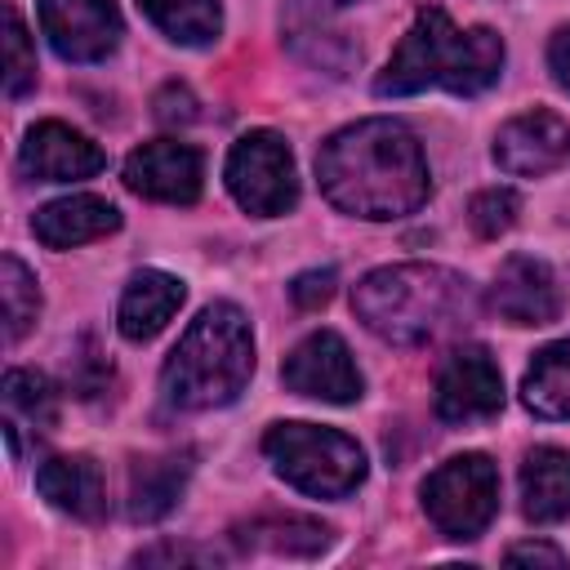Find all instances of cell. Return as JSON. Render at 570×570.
Here are the masks:
<instances>
[{"label":"cell","mask_w":570,"mask_h":570,"mask_svg":"<svg viewBox=\"0 0 570 570\" xmlns=\"http://www.w3.org/2000/svg\"><path fill=\"white\" fill-rule=\"evenodd\" d=\"M316 178L334 209L370 223L405 218L432 191L419 138L392 116H370L330 134L316 151Z\"/></svg>","instance_id":"6da1fadb"},{"label":"cell","mask_w":570,"mask_h":570,"mask_svg":"<svg viewBox=\"0 0 570 570\" xmlns=\"http://www.w3.org/2000/svg\"><path fill=\"white\" fill-rule=\"evenodd\" d=\"M352 312L374 338L423 347L476 321V289L468 276L436 263H392L374 267L352 289Z\"/></svg>","instance_id":"7a4b0ae2"},{"label":"cell","mask_w":570,"mask_h":570,"mask_svg":"<svg viewBox=\"0 0 570 570\" xmlns=\"http://www.w3.org/2000/svg\"><path fill=\"white\" fill-rule=\"evenodd\" d=\"M503 71V40L490 27H459L441 4H423L401 36L387 67L374 76L379 98H410L423 89L481 94Z\"/></svg>","instance_id":"3957f363"},{"label":"cell","mask_w":570,"mask_h":570,"mask_svg":"<svg viewBox=\"0 0 570 570\" xmlns=\"http://www.w3.org/2000/svg\"><path fill=\"white\" fill-rule=\"evenodd\" d=\"M254 374V334L236 303H209L160 370L165 401L178 410L232 405Z\"/></svg>","instance_id":"277c9868"},{"label":"cell","mask_w":570,"mask_h":570,"mask_svg":"<svg viewBox=\"0 0 570 570\" xmlns=\"http://www.w3.org/2000/svg\"><path fill=\"white\" fill-rule=\"evenodd\" d=\"M263 454L276 476L312 499H343L365 481V450L334 428L316 423H272L263 436Z\"/></svg>","instance_id":"5b68a950"},{"label":"cell","mask_w":570,"mask_h":570,"mask_svg":"<svg viewBox=\"0 0 570 570\" xmlns=\"http://www.w3.org/2000/svg\"><path fill=\"white\" fill-rule=\"evenodd\" d=\"M423 512L445 539H476L499 512V472L485 454H454L423 481Z\"/></svg>","instance_id":"8992f818"},{"label":"cell","mask_w":570,"mask_h":570,"mask_svg":"<svg viewBox=\"0 0 570 570\" xmlns=\"http://www.w3.org/2000/svg\"><path fill=\"white\" fill-rule=\"evenodd\" d=\"M223 178H227L232 200L254 218H276L285 209H294V200H298L294 156H289L285 138L272 129H249L245 138H236L227 151Z\"/></svg>","instance_id":"52a82bcc"},{"label":"cell","mask_w":570,"mask_h":570,"mask_svg":"<svg viewBox=\"0 0 570 570\" xmlns=\"http://www.w3.org/2000/svg\"><path fill=\"white\" fill-rule=\"evenodd\" d=\"M436 414L445 423H476L503 410V374L481 343H463L436 374Z\"/></svg>","instance_id":"ba28073f"},{"label":"cell","mask_w":570,"mask_h":570,"mask_svg":"<svg viewBox=\"0 0 570 570\" xmlns=\"http://www.w3.org/2000/svg\"><path fill=\"white\" fill-rule=\"evenodd\" d=\"M40 31L67 62H102L120 45V9L111 0H36Z\"/></svg>","instance_id":"9c48e42d"},{"label":"cell","mask_w":570,"mask_h":570,"mask_svg":"<svg viewBox=\"0 0 570 570\" xmlns=\"http://www.w3.org/2000/svg\"><path fill=\"white\" fill-rule=\"evenodd\" d=\"M281 379L294 396H312V401H330V405H347V401L361 396V370H356L347 343L334 330L307 334L285 356Z\"/></svg>","instance_id":"30bf717a"},{"label":"cell","mask_w":570,"mask_h":570,"mask_svg":"<svg viewBox=\"0 0 570 570\" xmlns=\"http://www.w3.org/2000/svg\"><path fill=\"white\" fill-rule=\"evenodd\" d=\"M566 160H570V125L548 107L521 111L494 134V165L503 174L539 178L561 169Z\"/></svg>","instance_id":"8fae6325"},{"label":"cell","mask_w":570,"mask_h":570,"mask_svg":"<svg viewBox=\"0 0 570 570\" xmlns=\"http://www.w3.org/2000/svg\"><path fill=\"white\" fill-rule=\"evenodd\" d=\"M200 178H205L200 151L178 138L142 142L125 160V187L147 200H165V205H191L200 196Z\"/></svg>","instance_id":"7c38bea8"},{"label":"cell","mask_w":570,"mask_h":570,"mask_svg":"<svg viewBox=\"0 0 570 570\" xmlns=\"http://www.w3.org/2000/svg\"><path fill=\"white\" fill-rule=\"evenodd\" d=\"M18 165L27 178H40V183H76V178H94L107 165V156L80 129L62 120H40L27 129Z\"/></svg>","instance_id":"4fadbf2b"},{"label":"cell","mask_w":570,"mask_h":570,"mask_svg":"<svg viewBox=\"0 0 570 570\" xmlns=\"http://www.w3.org/2000/svg\"><path fill=\"white\" fill-rule=\"evenodd\" d=\"M490 307L508 325H548L561 316V285L543 258L512 254V258H503V267L490 285Z\"/></svg>","instance_id":"5bb4252c"},{"label":"cell","mask_w":570,"mask_h":570,"mask_svg":"<svg viewBox=\"0 0 570 570\" xmlns=\"http://www.w3.org/2000/svg\"><path fill=\"white\" fill-rule=\"evenodd\" d=\"M183 298H187V285L178 276L156 272V267H142V272L129 276L125 294H120L116 325H120V334L129 343H147V338H156L169 325V316L183 307Z\"/></svg>","instance_id":"9a60e30c"},{"label":"cell","mask_w":570,"mask_h":570,"mask_svg":"<svg viewBox=\"0 0 570 570\" xmlns=\"http://www.w3.org/2000/svg\"><path fill=\"white\" fill-rule=\"evenodd\" d=\"M36 485L58 512H67L76 521H102V512H107V485H102V472L89 454L45 459L36 472Z\"/></svg>","instance_id":"2e32d148"},{"label":"cell","mask_w":570,"mask_h":570,"mask_svg":"<svg viewBox=\"0 0 570 570\" xmlns=\"http://www.w3.org/2000/svg\"><path fill=\"white\" fill-rule=\"evenodd\" d=\"M120 227V209L102 196H89V191H76V196H62V200H49L36 218H31V232L40 245L49 249H71V245H85V240H98L107 232Z\"/></svg>","instance_id":"e0dca14e"},{"label":"cell","mask_w":570,"mask_h":570,"mask_svg":"<svg viewBox=\"0 0 570 570\" xmlns=\"http://www.w3.org/2000/svg\"><path fill=\"white\" fill-rule=\"evenodd\" d=\"M521 512L534 525H557L570 517V450L534 445L521 463Z\"/></svg>","instance_id":"ac0fdd59"},{"label":"cell","mask_w":570,"mask_h":570,"mask_svg":"<svg viewBox=\"0 0 570 570\" xmlns=\"http://www.w3.org/2000/svg\"><path fill=\"white\" fill-rule=\"evenodd\" d=\"M232 543L245 552H276V557H316L330 543V525L298 517V512H263L232 525Z\"/></svg>","instance_id":"d6986e66"},{"label":"cell","mask_w":570,"mask_h":570,"mask_svg":"<svg viewBox=\"0 0 570 570\" xmlns=\"http://www.w3.org/2000/svg\"><path fill=\"white\" fill-rule=\"evenodd\" d=\"M187 476H191V450L138 459L129 472V517L134 521H160L178 503Z\"/></svg>","instance_id":"ffe728a7"},{"label":"cell","mask_w":570,"mask_h":570,"mask_svg":"<svg viewBox=\"0 0 570 570\" xmlns=\"http://www.w3.org/2000/svg\"><path fill=\"white\" fill-rule=\"evenodd\" d=\"M521 401L539 419H570V338H557L534 352L521 379Z\"/></svg>","instance_id":"44dd1931"},{"label":"cell","mask_w":570,"mask_h":570,"mask_svg":"<svg viewBox=\"0 0 570 570\" xmlns=\"http://www.w3.org/2000/svg\"><path fill=\"white\" fill-rule=\"evenodd\" d=\"M138 9L178 45H214L223 31V9L218 0H138Z\"/></svg>","instance_id":"7402d4cb"},{"label":"cell","mask_w":570,"mask_h":570,"mask_svg":"<svg viewBox=\"0 0 570 570\" xmlns=\"http://www.w3.org/2000/svg\"><path fill=\"white\" fill-rule=\"evenodd\" d=\"M0 303H4V338L18 343L40 316V289L36 276L13 254L0 258Z\"/></svg>","instance_id":"603a6c76"},{"label":"cell","mask_w":570,"mask_h":570,"mask_svg":"<svg viewBox=\"0 0 570 570\" xmlns=\"http://www.w3.org/2000/svg\"><path fill=\"white\" fill-rule=\"evenodd\" d=\"M4 410H9V419H27L36 432H49L58 423V396H53L49 379L36 370L4 374Z\"/></svg>","instance_id":"cb8c5ba5"},{"label":"cell","mask_w":570,"mask_h":570,"mask_svg":"<svg viewBox=\"0 0 570 570\" xmlns=\"http://www.w3.org/2000/svg\"><path fill=\"white\" fill-rule=\"evenodd\" d=\"M27 89H36V49H31V36L18 9L4 4V94L22 98Z\"/></svg>","instance_id":"d4e9b609"},{"label":"cell","mask_w":570,"mask_h":570,"mask_svg":"<svg viewBox=\"0 0 570 570\" xmlns=\"http://www.w3.org/2000/svg\"><path fill=\"white\" fill-rule=\"evenodd\" d=\"M517 214H521V196H517L512 187H485V191H476L472 205H468L472 232L485 236V240L503 236V232L517 223Z\"/></svg>","instance_id":"484cf974"},{"label":"cell","mask_w":570,"mask_h":570,"mask_svg":"<svg viewBox=\"0 0 570 570\" xmlns=\"http://www.w3.org/2000/svg\"><path fill=\"white\" fill-rule=\"evenodd\" d=\"M334 285H338V276H334V267H316V272H303V276H294V285H289V294H294V303L298 307H325L330 298H334Z\"/></svg>","instance_id":"4316f807"},{"label":"cell","mask_w":570,"mask_h":570,"mask_svg":"<svg viewBox=\"0 0 570 570\" xmlns=\"http://www.w3.org/2000/svg\"><path fill=\"white\" fill-rule=\"evenodd\" d=\"M138 566H165V561H191V566H218V552L214 548H178V543H160V548H147L134 557Z\"/></svg>","instance_id":"83f0119b"},{"label":"cell","mask_w":570,"mask_h":570,"mask_svg":"<svg viewBox=\"0 0 570 570\" xmlns=\"http://www.w3.org/2000/svg\"><path fill=\"white\" fill-rule=\"evenodd\" d=\"M503 561H512V566H552V570H561V566H566V552L552 548V543H512V548L503 552Z\"/></svg>","instance_id":"f1b7e54d"},{"label":"cell","mask_w":570,"mask_h":570,"mask_svg":"<svg viewBox=\"0 0 570 570\" xmlns=\"http://www.w3.org/2000/svg\"><path fill=\"white\" fill-rule=\"evenodd\" d=\"M156 116H160V120H191V116H196V102H191V94H187L183 85H169V89H160V98H156Z\"/></svg>","instance_id":"f546056e"},{"label":"cell","mask_w":570,"mask_h":570,"mask_svg":"<svg viewBox=\"0 0 570 570\" xmlns=\"http://www.w3.org/2000/svg\"><path fill=\"white\" fill-rule=\"evenodd\" d=\"M548 67H552V80L570 94V27H561V31L548 40Z\"/></svg>","instance_id":"4dcf8cb0"},{"label":"cell","mask_w":570,"mask_h":570,"mask_svg":"<svg viewBox=\"0 0 570 570\" xmlns=\"http://www.w3.org/2000/svg\"><path fill=\"white\" fill-rule=\"evenodd\" d=\"M307 4H316V9H343V4H352V0H307Z\"/></svg>","instance_id":"1f68e13d"}]
</instances>
